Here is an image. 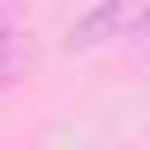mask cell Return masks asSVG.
<instances>
[{
  "label": "cell",
  "instance_id": "7a4b0ae2",
  "mask_svg": "<svg viewBox=\"0 0 150 150\" xmlns=\"http://www.w3.org/2000/svg\"><path fill=\"white\" fill-rule=\"evenodd\" d=\"M28 5L33 0H0V89L14 84L28 66Z\"/></svg>",
  "mask_w": 150,
  "mask_h": 150
},
{
  "label": "cell",
  "instance_id": "6da1fadb",
  "mask_svg": "<svg viewBox=\"0 0 150 150\" xmlns=\"http://www.w3.org/2000/svg\"><path fill=\"white\" fill-rule=\"evenodd\" d=\"M145 19H150V0H98L84 19L70 23L66 52H94V47H103V42H112V38L136 33Z\"/></svg>",
  "mask_w": 150,
  "mask_h": 150
}]
</instances>
